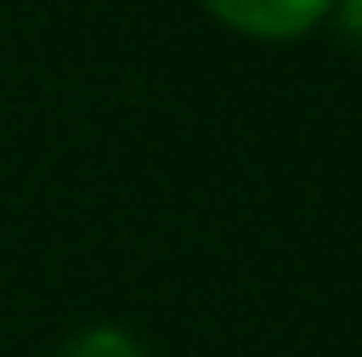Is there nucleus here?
<instances>
[{
  "label": "nucleus",
  "mask_w": 362,
  "mask_h": 357,
  "mask_svg": "<svg viewBox=\"0 0 362 357\" xmlns=\"http://www.w3.org/2000/svg\"><path fill=\"white\" fill-rule=\"evenodd\" d=\"M341 27H346V37L362 42V0H341Z\"/></svg>",
  "instance_id": "obj_3"
},
{
  "label": "nucleus",
  "mask_w": 362,
  "mask_h": 357,
  "mask_svg": "<svg viewBox=\"0 0 362 357\" xmlns=\"http://www.w3.org/2000/svg\"><path fill=\"white\" fill-rule=\"evenodd\" d=\"M331 6L336 0H205L216 21H226L231 32L263 37V42H289L310 32L320 16H331Z\"/></svg>",
  "instance_id": "obj_1"
},
{
  "label": "nucleus",
  "mask_w": 362,
  "mask_h": 357,
  "mask_svg": "<svg viewBox=\"0 0 362 357\" xmlns=\"http://www.w3.org/2000/svg\"><path fill=\"white\" fill-rule=\"evenodd\" d=\"M58 357H142V347H136L127 331H116V326H90V331H79Z\"/></svg>",
  "instance_id": "obj_2"
}]
</instances>
